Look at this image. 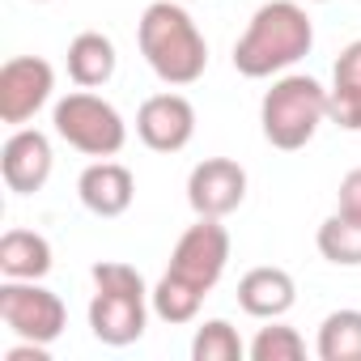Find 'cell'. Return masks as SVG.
<instances>
[{
  "mask_svg": "<svg viewBox=\"0 0 361 361\" xmlns=\"http://www.w3.org/2000/svg\"><path fill=\"white\" fill-rule=\"evenodd\" d=\"M310 47H314L310 13L298 5V0H268V5L255 9L243 39L234 43V68L243 77H251V81L281 77L298 60H306Z\"/></svg>",
  "mask_w": 361,
  "mask_h": 361,
  "instance_id": "1",
  "label": "cell"
},
{
  "mask_svg": "<svg viewBox=\"0 0 361 361\" xmlns=\"http://www.w3.org/2000/svg\"><path fill=\"white\" fill-rule=\"evenodd\" d=\"M136 43L161 85H174V90L196 85L209 68V43L192 22V13L183 9V0H153L140 13Z\"/></svg>",
  "mask_w": 361,
  "mask_h": 361,
  "instance_id": "2",
  "label": "cell"
},
{
  "mask_svg": "<svg viewBox=\"0 0 361 361\" xmlns=\"http://www.w3.org/2000/svg\"><path fill=\"white\" fill-rule=\"evenodd\" d=\"M327 123V90L310 73H281L259 102L264 140L281 153H298Z\"/></svg>",
  "mask_w": 361,
  "mask_h": 361,
  "instance_id": "3",
  "label": "cell"
},
{
  "mask_svg": "<svg viewBox=\"0 0 361 361\" xmlns=\"http://www.w3.org/2000/svg\"><path fill=\"white\" fill-rule=\"evenodd\" d=\"M51 128L56 136L85 153V157H115L128 145V123L123 115L94 90H73L51 106Z\"/></svg>",
  "mask_w": 361,
  "mask_h": 361,
  "instance_id": "4",
  "label": "cell"
},
{
  "mask_svg": "<svg viewBox=\"0 0 361 361\" xmlns=\"http://www.w3.org/2000/svg\"><path fill=\"white\" fill-rule=\"evenodd\" d=\"M0 319L18 340L56 344L68 327V310L60 293H51L43 281H5L0 285Z\"/></svg>",
  "mask_w": 361,
  "mask_h": 361,
  "instance_id": "5",
  "label": "cell"
},
{
  "mask_svg": "<svg viewBox=\"0 0 361 361\" xmlns=\"http://www.w3.org/2000/svg\"><path fill=\"white\" fill-rule=\"evenodd\" d=\"M226 264H230V230L221 226V217H196V226L178 234L170 251V272H178L204 293L217 289V281L226 276Z\"/></svg>",
  "mask_w": 361,
  "mask_h": 361,
  "instance_id": "6",
  "label": "cell"
},
{
  "mask_svg": "<svg viewBox=\"0 0 361 361\" xmlns=\"http://www.w3.org/2000/svg\"><path fill=\"white\" fill-rule=\"evenodd\" d=\"M56 90V68L43 56H13L0 68V123L26 128Z\"/></svg>",
  "mask_w": 361,
  "mask_h": 361,
  "instance_id": "7",
  "label": "cell"
},
{
  "mask_svg": "<svg viewBox=\"0 0 361 361\" xmlns=\"http://www.w3.org/2000/svg\"><path fill=\"white\" fill-rule=\"evenodd\" d=\"M247 200V170L234 157H204L188 174V204L196 217H230Z\"/></svg>",
  "mask_w": 361,
  "mask_h": 361,
  "instance_id": "8",
  "label": "cell"
},
{
  "mask_svg": "<svg viewBox=\"0 0 361 361\" xmlns=\"http://www.w3.org/2000/svg\"><path fill=\"white\" fill-rule=\"evenodd\" d=\"M136 136L153 153H178V149H188L192 136H196V106L183 94H174V90L153 94L136 111Z\"/></svg>",
  "mask_w": 361,
  "mask_h": 361,
  "instance_id": "9",
  "label": "cell"
},
{
  "mask_svg": "<svg viewBox=\"0 0 361 361\" xmlns=\"http://www.w3.org/2000/svg\"><path fill=\"white\" fill-rule=\"evenodd\" d=\"M149 327V293H115L94 289L90 298V331L106 348H128Z\"/></svg>",
  "mask_w": 361,
  "mask_h": 361,
  "instance_id": "10",
  "label": "cell"
},
{
  "mask_svg": "<svg viewBox=\"0 0 361 361\" xmlns=\"http://www.w3.org/2000/svg\"><path fill=\"white\" fill-rule=\"evenodd\" d=\"M51 166H56V153H51L47 132H39V128H13V136L5 140V149H0L5 188L18 192V196L43 192L47 178H51Z\"/></svg>",
  "mask_w": 361,
  "mask_h": 361,
  "instance_id": "11",
  "label": "cell"
},
{
  "mask_svg": "<svg viewBox=\"0 0 361 361\" xmlns=\"http://www.w3.org/2000/svg\"><path fill=\"white\" fill-rule=\"evenodd\" d=\"M77 196L94 217H123L132 209V200H136V178H132V170L123 161L98 157V161H90L81 170Z\"/></svg>",
  "mask_w": 361,
  "mask_h": 361,
  "instance_id": "12",
  "label": "cell"
},
{
  "mask_svg": "<svg viewBox=\"0 0 361 361\" xmlns=\"http://www.w3.org/2000/svg\"><path fill=\"white\" fill-rule=\"evenodd\" d=\"M298 302V285L285 268H251L243 281H238V306L251 314V319H285Z\"/></svg>",
  "mask_w": 361,
  "mask_h": 361,
  "instance_id": "13",
  "label": "cell"
},
{
  "mask_svg": "<svg viewBox=\"0 0 361 361\" xmlns=\"http://www.w3.org/2000/svg\"><path fill=\"white\" fill-rule=\"evenodd\" d=\"M327 119L344 132H361V39H353L331 68L327 90Z\"/></svg>",
  "mask_w": 361,
  "mask_h": 361,
  "instance_id": "14",
  "label": "cell"
},
{
  "mask_svg": "<svg viewBox=\"0 0 361 361\" xmlns=\"http://www.w3.org/2000/svg\"><path fill=\"white\" fill-rule=\"evenodd\" d=\"M51 264V243L39 230H5L0 238V276L5 281H43Z\"/></svg>",
  "mask_w": 361,
  "mask_h": 361,
  "instance_id": "15",
  "label": "cell"
},
{
  "mask_svg": "<svg viewBox=\"0 0 361 361\" xmlns=\"http://www.w3.org/2000/svg\"><path fill=\"white\" fill-rule=\"evenodd\" d=\"M115 43L102 35V30H81L73 43H68V77L77 90H98L115 77Z\"/></svg>",
  "mask_w": 361,
  "mask_h": 361,
  "instance_id": "16",
  "label": "cell"
},
{
  "mask_svg": "<svg viewBox=\"0 0 361 361\" xmlns=\"http://www.w3.org/2000/svg\"><path fill=\"white\" fill-rule=\"evenodd\" d=\"M204 298H209L204 289H196L192 281H183L178 272H170V268H166V276L149 289V306H153V314H157L161 323H170V327H178V323H196Z\"/></svg>",
  "mask_w": 361,
  "mask_h": 361,
  "instance_id": "17",
  "label": "cell"
},
{
  "mask_svg": "<svg viewBox=\"0 0 361 361\" xmlns=\"http://www.w3.org/2000/svg\"><path fill=\"white\" fill-rule=\"evenodd\" d=\"M319 361H361V310H331L314 340Z\"/></svg>",
  "mask_w": 361,
  "mask_h": 361,
  "instance_id": "18",
  "label": "cell"
},
{
  "mask_svg": "<svg viewBox=\"0 0 361 361\" xmlns=\"http://www.w3.org/2000/svg\"><path fill=\"white\" fill-rule=\"evenodd\" d=\"M314 247L336 268H361V221L357 217H344V213H331L319 226Z\"/></svg>",
  "mask_w": 361,
  "mask_h": 361,
  "instance_id": "19",
  "label": "cell"
},
{
  "mask_svg": "<svg viewBox=\"0 0 361 361\" xmlns=\"http://www.w3.org/2000/svg\"><path fill=\"white\" fill-rule=\"evenodd\" d=\"M247 344L230 319H204L192 336V361H243Z\"/></svg>",
  "mask_w": 361,
  "mask_h": 361,
  "instance_id": "20",
  "label": "cell"
},
{
  "mask_svg": "<svg viewBox=\"0 0 361 361\" xmlns=\"http://www.w3.org/2000/svg\"><path fill=\"white\" fill-rule=\"evenodd\" d=\"M247 353H251V361H302L306 357V340H302L298 327H289L281 319H268V327L255 331Z\"/></svg>",
  "mask_w": 361,
  "mask_h": 361,
  "instance_id": "21",
  "label": "cell"
},
{
  "mask_svg": "<svg viewBox=\"0 0 361 361\" xmlns=\"http://www.w3.org/2000/svg\"><path fill=\"white\" fill-rule=\"evenodd\" d=\"M94 276V289H115V293H149L145 276L132 268V264H119V259H102L90 268Z\"/></svg>",
  "mask_w": 361,
  "mask_h": 361,
  "instance_id": "22",
  "label": "cell"
},
{
  "mask_svg": "<svg viewBox=\"0 0 361 361\" xmlns=\"http://www.w3.org/2000/svg\"><path fill=\"white\" fill-rule=\"evenodd\" d=\"M336 213H344V217H357V221H361V170H348V174L340 178Z\"/></svg>",
  "mask_w": 361,
  "mask_h": 361,
  "instance_id": "23",
  "label": "cell"
},
{
  "mask_svg": "<svg viewBox=\"0 0 361 361\" xmlns=\"http://www.w3.org/2000/svg\"><path fill=\"white\" fill-rule=\"evenodd\" d=\"M310 5H331V0H310Z\"/></svg>",
  "mask_w": 361,
  "mask_h": 361,
  "instance_id": "24",
  "label": "cell"
},
{
  "mask_svg": "<svg viewBox=\"0 0 361 361\" xmlns=\"http://www.w3.org/2000/svg\"><path fill=\"white\" fill-rule=\"evenodd\" d=\"M183 5H192V0H183Z\"/></svg>",
  "mask_w": 361,
  "mask_h": 361,
  "instance_id": "25",
  "label": "cell"
},
{
  "mask_svg": "<svg viewBox=\"0 0 361 361\" xmlns=\"http://www.w3.org/2000/svg\"><path fill=\"white\" fill-rule=\"evenodd\" d=\"M39 5H47V0H39Z\"/></svg>",
  "mask_w": 361,
  "mask_h": 361,
  "instance_id": "26",
  "label": "cell"
}]
</instances>
